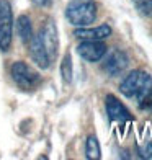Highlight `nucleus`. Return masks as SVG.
Here are the masks:
<instances>
[{"mask_svg": "<svg viewBox=\"0 0 152 160\" xmlns=\"http://www.w3.org/2000/svg\"><path fill=\"white\" fill-rule=\"evenodd\" d=\"M85 157L90 160H98L101 157V150H100V142L95 136H89L85 142Z\"/></svg>", "mask_w": 152, "mask_h": 160, "instance_id": "obj_12", "label": "nucleus"}, {"mask_svg": "<svg viewBox=\"0 0 152 160\" xmlns=\"http://www.w3.org/2000/svg\"><path fill=\"white\" fill-rule=\"evenodd\" d=\"M105 108H106V114L111 121L116 122H128L133 119L129 110L121 103V101L114 97V95H106L105 98Z\"/></svg>", "mask_w": 152, "mask_h": 160, "instance_id": "obj_8", "label": "nucleus"}, {"mask_svg": "<svg viewBox=\"0 0 152 160\" xmlns=\"http://www.w3.org/2000/svg\"><path fill=\"white\" fill-rule=\"evenodd\" d=\"M103 57L105 59H103V64H101V69H103L110 77L119 75L121 72L126 70L128 64H129V59H128L126 52L121 51V49H113L108 54H105Z\"/></svg>", "mask_w": 152, "mask_h": 160, "instance_id": "obj_5", "label": "nucleus"}, {"mask_svg": "<svg viewBox=\"0 0 152 160\" xmlns=\"http://www.w3.org/2000/svg\"><path fill=\"white\" fill-rule=\"evenodd\" d=\"M28 51H30V57L39 69H48L51 65L49 54H48L44 44H43L39 34H33V38L28 42Z\"/></svg>", "mask_w": 152, "mask_h": 160, "instance_id": "obj_9", "label": "nucleus"}, {"mask_svg": "<svg viewBox=\"0 0 152 160\" xmlns=\"http://www.w3.org/2000/svg\"><path fill=\"white\" fill-rule=\"evenodd\" d=\"M119 92L126 98H134L141 110L152 108V77L144 70H133L119 83Z\"/></svg>", "mask_w": 152, "mask_h": 160, "instance_id": "obj_1", "label": "nucleus"}, {"mask_svg": "<svg viewBox=\"0 0 152 160\" xmlns=\"http://www.w3.org/2000/svg\"><path fill=\"white\" fill-rule=\"evenodd\" d=\"M77 52L87 62H98L106 54V44L103 41H82L77 46Z\"/></svg>", "mask_w": 152, "mask_h": 160, "instance_id": "obj_7", "label": "nucleus"}, {"mask_svg": "<svg viewBox=\"0 0 152 160\" xmlns=\"http://www.w3.org/2000/svg\"><path fill=\"white\" fill-rule=\"evenodd\" d=\"M13 39V12L8 0H0V51L7 52Z\"/></svg>", "mask_w": 152, "mask_h": 160, "instance_id": "obj_4", "label": "nucleus"}, {"mask_svg": "<svg viewBox=\"0 0 152 160\" xmlns=\"http://www.w3.org/2000/svg\"><path fill=\"white\" fill-rule=\"evenodd\" d=\"M61 75H62V80H64L66 83H70V82H72L74 70H72V57H70L69 52L64 56V59H62V62H61Z\"/></svg>", "mask_w": 152, "mask_h": 160, "instance_id": "obj_13", "label": "nucleus"}, {"mask_svg": "<svg viewBox=\"0 0 152 160\" xmlns=\"http://www.w3.org/2000/svg\"><path fill=\"white\" fill-rule=\"evenodd\" d=\"M133 3L141 15L152 17V0H133Z\"/></svg>", "mask_w": 152, "mask_h": 160, "instance_id": "obj_14", "label": "nucleus"}, {"mask_svg": "<svg viewBox=\"0 0 152 160\" xmlns=\"http://www.w3.org/2000/svg\"><path fill=\"white\" fill-rule=\"evenodd\" d=\"M34 5H38V7H48L51 3V0H33Z\"/></svg>", "mask_w": 152, "mask_h": 160, "instance_id": "obj_15", "label": "nucleus"}, {"mask_svg": "<svg viewBox=\"0 0 152 160\" xmlns=\"http://www.w3.org/2000/svg\"><path fill=\"white\" fill-rule=\"evenodd\" d=\"M74 36L82 41H103L108 36H111V26L110 25H100L95 28H77Z\"/></svg>", "mask_w": 152, "mask_h": 160, "instance_id": "obj_10", "label": "nucleus"}, {"mask_svg": "<svg viewBox=\"0 0 152 160\" xmlns=\"http://www.w3.org/2000/svg\"><path fill=\"white\" fill-rule=\"evenodd\" d=\"M66 18L70 25L77 28L89 26L97 20V5L92 0H80V2H72L66 8Z\"/></svg>", "mask_w": 152, "mask_h": 160, "instance_id": "obj_2", "label": "nucleus"}, {"mask_svg": "<svg viewBox=\"0 0 152 160\" xmlns=\"http://www.w3.org/2000/svg\"><path fill=\"white\" fill-rule=\"evenodd\" d=\"M39 38L44 44L48 54H49V59L53 62L57 56V49H59V36H57V28L56 23L53 20H46V23L43 25L41 31L38 33Z\"/></svg>", "mask_w": 152, "mask_h": 160, "instance_id": "obj_6", "label": "nucleus"}, {"mask_svg": "<svg viewBox=\"0 0 152 160\" xmlns=\"http://www.w3.org/2000/svg\"><path fill=\"white\" fill-rule=\"evenodd\" d=\"M17 33L20 36V39L25 42V44H28L30 42V39L33 38V25H31V20L30 17L26 15H20L18 20H17Z\"/></svg>", "mask_w": 152, "mask_h": 160, "instance_id": "obj_11", "label": "nucleus"}, {"mask_svg": "<svg viewBox=\"0 0 152 160\" xmlns=\"http://www.w3.org/2000/svg\"><path fill=\"white\" fill-rule=\"evenodd\" d=\"M10 75L21 90H34L41 83V77L33 67H30L26 62H15L10 69Z\"/></svg>", "mask_w": 152, "mask_h": 160, "instance_id": "obj_3", "label": "nucleus"}]
</instances>
